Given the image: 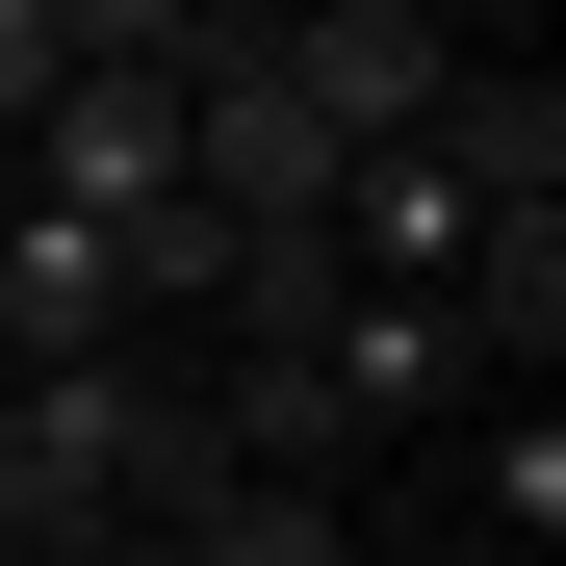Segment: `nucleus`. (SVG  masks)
I'll return each instance as SVG.
<instances>
[{"label":"nucleus","mask_w":566,"mask_h":566,"mask_svg":"<svg viewBox=\"0 0 566 566\" xmlns=\"http://www.w3.org/2000/svg\"><path fill=\"white\" fill-rule=\"evenodd\" d=\"M52 77H77V27H52V0H0V155L52 129Z\"/></svg>","instance_id":"4"},{"label":"nucleus","mask_w":566,"mask_h":566,"mask_svg":"<svg viewBox=\"0 0 566 566\" xmlns=\"http://www.w3.org/2000/svg\"><path fill=\"white\" fill-rule=\"evenodd\" d=\"M258 77H283L335 155H412L438 77H463V27H412V0H310V27H258Z\"/></svg>","instance_id":"1"},{"label":"nucleus","mask_w":566,"mask_h":566,"mask_svg":"<svg viewBox=\"0 0 566 566\" xmlns=\"http://www.w3.org/2000/svg\"><path fill=\"white\" fill-rule=\"evenodd\" d=\"M412 155L463 180V207H566V77H541V52H463V77H438V129H412Z\"/></svg>","instance_id":"2"},{"label":"nucleus","mask_w":566,"mask_h":566,"mask_svg":"<svg viewBox=\"0 0 566 566\" xmlns=\"http://www.w3.org/2000/svg\"><path fill=\"white\" fill-rule=\"evenodd\" d=\"M155 566H360V515H335V490H283V463H232V490L180 515Z\"/></svg>","instance_id":"3"}]
</instances>
